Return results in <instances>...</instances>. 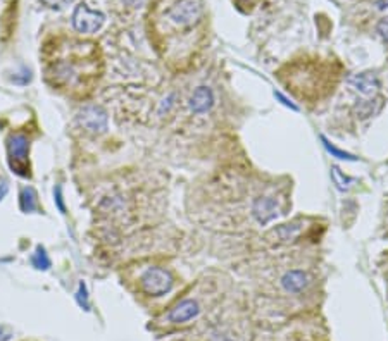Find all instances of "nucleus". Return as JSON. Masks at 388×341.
<instances>
[{
    "instance_id": "nucleus-1",
    "label": "nucleus",
    "mask_w": 388,
    "mask_h": 341,
    "mask_svg": "<svg viewBox=\"0 0 388 341\" xmlns=\"http://www.w3.org/2000/svg\"><path fill=\"white\" fill-rule=\"evenodd\" d=\"M98 45L68 35L50 36L40 50L47 85L66 97L85 98L100 75Z\"/></svg>"
},
{
    "instance_id": "nucleus-2",
    "label": "nucleus",
    "mask_w": 388,
    "mask_h": 341,
    "mask_svg": "<svg viewBox=\"0 0 388 341\" xmlns=\"http://www.w3.org/2000/svg\"><path fill=\"white\" fill-rule=\"evenodd\" d=\"M204 16L202 0H174L166 7L163 17L178 29H190L200 23Z\"/></svg>"
},
{
    "instance_id": "nucleus-3",
    "label": "nucleus",
    "mask_w": 388,
    "mask_h": 341,
    "mask_svg": "<svg viewBox=\"0 0 388 341\" xmlns=\"http://www.w3.org/2000/svg\"><path fill=\"white\" fill-rule=\"evenodd\" d=\"M30 140L23 133H13L7 138V156H9V166L16 174L23 178H30Z\"/></svg>"
},
{
    "instance_id": "nucleus-4",
    "label": "nucleus",
    "mask_w": 388,
    "mask_h": 341,
    "mask_svg": "<svg viewBox=\"0 0 388 341\" xmlns=\"http://www.w3.org/2000/svg\"><path fill=\"white\" fill-rule=\"evenodd\" d=\"M142 289L150 296H161L166 295L171 288H173V278L167 271L161 269V267H150L145 271L142 276Z\"/></svg>"
},
{
    "instance_id": "nucleus-5",
    "label": "nucleus",
    "mask_w": 388,
    "mask_h": 341,
    "mask_svg": "<svg viewBox=\"0 0 388 341\" xmlns=\"http://www.w3.org/2000/svg\"><path fill=\"white\" fill-rule=\"evenodd\" d=\"M104 21V14L98 13V10H91L87 3H80L75 9V14H73V26L76 31L87 33V35L98 31Z\"/></svg>"
},
{
    "instance_id": "nucleus-6",
    "label": "nucleus",
    "mask_w": 388,
    "mask_h": 341,
    "mask_svg": "<svg viewBox=\"0 0 388 341\" xmlns=\"http://www.w3.org/2000/svg\"><path fill=\"white\" fill-rule=\"evenodd\" d=\"M80 124L90 133H104L107 130V112L97 105H87L78 116Z\"/></svg>"
},
{
    "instance_id": "nucleus-7",
    "label": "nucleus",
    "mask_w": 388,
    "mask_h": 341,
    "mask_svg": "<svg viewBox=\"0 0 388 341\" xmlns=\"http://www.w3.org/2000/svg\"><path fill=\"white\" fill-rule=\"evenodd\" d=\"M252 215H254L259 225H269L278 215L276 202L271 199V197H259V199H255L254 205H252Z\"/></svg>"
},
{
    "instance_id": "nucleus-8",
    "label": "nucleus",
    "mask_w": 388,
    "mask_h": 341,
    "mask_svg": "<svg viewBox=\"0 0 388 341\" xmlns=\"http://www.w3.org/2000/svg\"><path fill=\"white\" fill-rule=\"evenodd\" d=\"M350 88L359 91L361 95H366V97H371L378 91L380 88V79L378 76L373 75V73H361V75H354L347 79Z\"/></svg>"
},
{
    "instance_id": "nucleus-9",
    "label": "nucleus",
    "mask_w": 388,
    "mask_h": 341,
    "mask_svg": "<svg viewBox=\"0 0 388 341\" xmlns=\"http://www.w3.org/2000/svg\"><path fill=\"white\" fill-rule=\"evenodd\" d=\"M214 105V93L209 86H199L190 97V109L197 114L211 111Z\"/></svg>"
},
{
    "instance_id": "nucleus-10",
    "label": "nucleus",
    "mask_w": 388,
    "mask_h": 341,
    "mask_svg": "<svg viewBox=\"0 0 388 341\" xmlns=\"http://www.w3.org/2000/svg\"><path fill=\"white\" fill-rule=\"evenodd\" d=\"M199 312V303H197L195 300H183V302H179L178 305L171 310L167 317H170V321L174 322V324H181V322H186L190 321V319L197 317Z\"/></svg>"
},
{
    "instance_id": "nucleus-11",
    "label": "nucleus",
    "mask_w": 388,
    "mask_h": 341,
    "mask_svg": "<svg viewBox=\"0 0 388 341\" xmlns=\"http://www.w3.org/2000/svg\"><path fill=\"white\" fill-rule=\"evenodd\" d=\"M309 281H307V276L302 273V271H290L283 276L281 280V285L283 288L287 289L288 293H300L306 289V286Z\"/></svg>"
},
{
    "instance_id": "nucleus-12",
    "label": "nucleus",
    "mask_w": 388,
    "mask_h": 341,
    "mask_svg": "<svg viewBox=\"0 0 388 341\" xmlns=\"http://www.w3.org/2000/svg\"><path fill=\"white\" fill-rule=\"evenodd\" d=\"M20 205L21 211L30 214V212H35L38 209V200H36V193L33 188H23L20 195Z\"/></svg>"
},
{
    "instance_id": "nucleus-13",
    "label": "nucleus",
    "mask_w": 388,
    "mask_h": 341,
    "mask_svg": "<svg viewBox=\"0 0 388 341\" xmlns=\"http://www.w3.org/2000/svg\"><path fill=\"white\" fill-rule=\"evenodd\" d=\"M357 114L361 117H369L373 116L375 112L380 111V100H364V102H359L357 107H356Z\"/></svg>"
},
{
    "instance_id": "nucleus-14",
    "label": "nucleus",
    "mask_w": 388,
    "mask_h": 341,
    "mask_svg": "<svg viewBox=\"0 0 388 341\" xmlns=\"http://www.w3.org/2000/svg\"><path fill=\"white\" fill-rule=\"evenodd\" d=\"M31 264L36 267V269H42V271L49 269L50 267V259L47 257L45 250H43L42 247L36 248L35 255H33V259H31Z\"/></svg>"
},
{
    "instance_id": "nucleus-15",
    "label": "nucleus",
    "mask_w": 388,
    "mask_h": 341,
    "mask_svg": "<svg viewBox=\"0 0 388 341\" xmlns=\"http://www.w3.org/2000/svg\"><path fill=\"white\" fill-rule=\"evenodd\" d=\"M331 176H333V179H335V183L338 185V188L340 190H345V188H349V183H352V179L350 178H347L345 174H343L342 171L338 169V167H333V171H331Z\"/></svg>"
},
{
    "instance_id": "nucleus-16",
    "label": "nucleus",
    "mask_w": 388,
    "mask_h": 341,
    "mask_svg": "<svg viewBox=\"0 0 388 341\" xmlns=\"http://www.w3.org/2000/svg\"><path fill=\"white\" fill-rule=\"evenodd\" d=\"M76 300H78L80 305L83 307L85 310L90 309V303H89V295H87V286L85 285H80L78 293H76Z\"/></svg>"
},
{
    "instance_id": "nucleus-17",
    "label": "nucleus",
    "mask_w": 388,
    "mask_h": 341,
    "mask_svg": "<svg viewBox=\"0 0 388 341\" xmlns=\"http://www.w3.org/2000/svg\"><path fill=\"white\" fill-rule=\"evenodd\" d=\"M323 142H324V146H327V149H328V152H331V153H333V156H335V157H338V159H347V160H354V157H352V156H349V153H347V152H342V150L335 149V146H333V145H329V143H328L327 140H324V138H323Z\"/></svg>"
},
{
    "instance_id": "nucleus-18",
    "label": "nucleus",
    "mask_w": 388,
    "mask_h": 341,
    "mask_svg": "<svg viewBox=\"0 0 388 341\" xmlns=\"http://www.w3.org/2000/svg\"><path fill=\"white\" fill-rule=\"evenodd\" d=\"M49 9H64L66 6L73 2V0H42Z\"/></svg>"
},
{
    "instance_id": "nucleus-19",
    "label": "nucleus",
    "mask_w": 388,
    "mask_h": 341,
    "mask_svg": "<svg viewBox=\"0 0 388 341\" xmlns=\"http://www.w3.org/2000/svg\"><path fill=\"white\" fill-rule=\"evenodd\" d=\"M378 33H380V36H382V38H383V42L388 43V17H385V20L380 21Z\"/></svg>"
},
{
    "instance_id": "nucleus-20",
    "label": "nucleus",
    "mask_w": 388,
    "mask_h": 341,
    "mask_svg": "<svg viewBox=\"0 0 388 341\" xmlns=\"http://www.w3.org/2000/svg\"><path fill=\"white\" fill-rule=\"evenodd\" d=\"M56 202H57V207H59V211L62 212V214H64L66 207H64V204H62V192H61L59 186L56 188Z\"/></svg>"
},
{
    "instance_id": "nucleus-21",
    "label": "nucleus",
    "mask_w": 388,
    "mask_h": 341,
    "mask_svg": "<svg viewBox=\"0 0 388 341\" xmlns=\"http://www.w3.org/2000/svg\"><path fill=\"white\" fill-rule=\"evenodd\" d=\"M123 2L130 7H140V6H144L145 0H123Z\"/></svg>"
},
{
    "instance_id": "nucleus-22",
    "label": "nucleus",
    "mask_w": 388,
    "mask_h": 341,
    "mask_svg": "<svg viewBox=\"0 0 388 341\" xmlns=\"http://www.w3.org/2000/svg\"><path fill=\"white\" fill-rule=\"evenodd\" d=\"M7 193V185L6 183H2V186H0V200H2V197Z\"/></svg>"
},
{
    "instance_id": "nucleus-23",
    "label": "nucleus",
    "mask_w": 388,
    "mask_h": 341,
    "mask_svg": "<svg viewBox=\"0 0 388 341\" xmlns=\"http://www.w3.org/2000/svg\"><path fill=\"white\" fill-rule=\"evenodd\" d=\"M2 333H3V329H2V328H0V338H2Z\"/></svg>"
}]
</instances>
